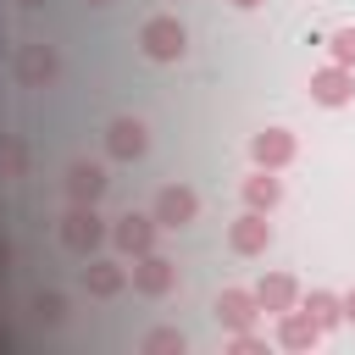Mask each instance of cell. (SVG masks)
I'll use <instances>...</instances> for the list:
<instances>
[{"label":"cell","mask_w":355,"mask_h":355,"mask_svg":"<svg viewBox=\"0 0 355 355\" xmlns=\"http://www.w3.org/2000/svg\"><path fill=\"white\" fill-rule=\"evenodd\" d=\"M111 239V227H105V216L94 211V205H72L67 216H61V244L72 250V255H100V244Z\"/></svg>","instance_id":"6da1fadb"},{"label":"cell","mask_w":355,"mask_h":355,"mask_svg":"<svg viewBox=\"0 0 355 355\" xmlns=\"http://www.w3.org/2000/svg\"><path fill=\"white\" fill-rule=\"evenodd\" d=\"M139 50L150 55V61H183L189 55V28L178 22V17H150L144 28H139Z\"/></svg>","instance_id":"7a4b0ae2"},{"label":"cell","mask_w":355,"mask_h":355,"mask_svg":"<svg viewBox=\"0 0 355 355\" xmlns=\"http://www.w3.org/2000/svg\"><path fill=\"white\" fill-rule=\"evenodd\" d=\"M311 100L327 105V111L349 105V100H355V67H338V61L316 67V72H311Z\"/></svg>","instance_id":"3957f363"},{"label":"cell","mask_w":355,"mask_h":355,"mask_svg":"<svg viewBox=\"0 0 355 355\" xmlns=\"http://www.w3.org/2000/svg\"><path fill=\"white\" fill-rule=\"evenodd\" d=\"M133 288L150 294V300L172 294V288H178V261H166V255H155V250L133 255Z\"/></svg>","instance_id":"277c9868"},{"label":"cell","mask_w":355,"mask_h":355,"mask_svg":"<svg viewBox=\"0 0 355 355\" xmlns=\"http://www.w3.org/2000/svg\"><path fill=\"white\" fill-rule=\"evenodd\" d=\"M161 227H189L194 216H200V194L189 189V183H166L161 194H155V211H150Z\"/></svg>","instance_id":"5b68a950"},{"label":"cell","mask_w":355,"mask_h":355,"mask_svg":"<svg viewBox=\"0 0 355 355\" xmlns=\"http://www.w3.org/2000/svg\"><path fill=\"white\" fill-rule=\"evenodd\" d=\"M227 244H233V255H266V250H272V222H266V211H250V205H244V216L227 222Z\"/></svg>","instance_id":"8992f818"},{"label":"cell","mask_w":355,"mask_h":355,"mask_svg":"<svg viewBox=\"0 0 355 355\" xmlns=\"http://www.w3.org/2000/svg\"><path fill=\"white\" fill-rule=\"evenodd\" d=\"M55 72H61V55H55V44H22V55H17V78L28 83V89H50L55 83Z\"/></svg>","instance_id":"52a82bcc"},{"label":"cell","mask_w":355,"mask_h":355,"mask_svg":"<svg viewBox=\"0 0 355 355\" xmlns=\"http://www.w3.org/2000/svg\"><path fill=\"white\" fill-rule=\"evenodd\" d=\"M150 150V128L139 122V116H116L111 128H105V155L111 161H139Z\"/></svg>","instance_id":"ba28073f"},{"label":"cell","mask_w":355,"mask_h":355,"mask_svg":"<svg viewBox=\"0 0 355 355\" xmlns=\"http://www.w3.org/2000/svg\"><path fill=\"white\" fill-rule=\"evenodd\" d=\"M155 216H144V211H128V216H116L111 222V244L122 250V255H144V250H155Z\"/></svg>","instance_id":"9c48e42d"},{"label":"cell","mask_w":355,"mask_h":355,"mask_svg":"<svg viewBox=\"0 0 355 355\" xmlns=\"http://www.w3.org/2000/svg\"><path fill=\"white\" fill-rule=\"evenodd\" d=\"M211 311H216V327L239 333V327H255V316H261V300H255V288H222Z\"/></svg>","instance_id":"30bf717a"},{"label":"cell","mask_w":355,"mask_h":355,"mask_svg":"<svg viewBox=\"0 0 355 355\" xmlns=\"http://www.w3.org/2000/svg\"><path fill=\"white\" fill-rule=\"evenodd\" d=\"M105 183H111V178H105L100 161H72V166H67V200H72V205H100V200H105Z\"/></svg>","instance_id":"8fae6325"},{"label":"cell","mask_w":355,"mask_h":355,"mask_svg":"<svg viewBox=\"0 0 355 355\" xmlns=\"http://www.w3.org/2000/svg\"><path fill=\"white\" fill-rule=\"evenodd\" d=\"M294 150H300V144H294V133H288V128H261V133L250 139V161H255V166H272V172H277V166H288V161H294Z\"/></svg>","instance_id":"7c38bea8"},{"label":"cell","mask_w":355,"mask_h":355,"mask_svg":"<svg viewBox=\"0 0 355 355\" xmlns=\"http://www.w3.org/2000/svg\"><path fill=\"white\" fill-rule=\"evenodd\" d=\"M277 344H283V349H294V355H305V349H316V344H322V327L311 322V311H305V305H294V311H283V316H277Z\"/></svg>","instance_id":"4fadbf2b"},{"label":"cell","mask_w":355,"mask_h":355,"mask_svg":"<svg viewBox=\"0 0 355 355\" xmlns=\"http://www.w3.org/2000/svg\"><path fill=\"white\" fill-rule=\"evenodd\" d=\"M255 300H261V316L272 311V316H283V311H294L300 305V283L288 277V272H266L261 283H255Z\"/></svg>","instance_id":"5bb4252c"},{"label":"cell","mask_w":355,"mask_h":355,"mask_svg":"<svg viewBox=\"0 0 355 355\" xmlns=\"http://www.w3.org/2000/svg\"><path fill=\"white\" fill-rule=\"evenodd\" d=\"M83 288H89L94 300H116V294L128 288V272H122L116 261H105V255H89V266H83Z\"/></svg>","instance_id":"9a60e30c"},{"label":"cell","mask_w":355,"mask_h":355,"mask_svg":"<svg viewBox=\"0 0 355 355\" xmlns=\"http://www.w3.org/2000/svg\"><path fill=\"white\" fill-rule=\"evenodd\" d=\"M239 194H244V205H250V211H272V205L283 200V183H277V172H272V166H255V172L244 178V189H239Z\"/></svg>","instance_id":"2e32d148"},{"label":"cell","mask_w":355,"mask_h":355,"mask_svg":"<svg viewBox=\"0 0 355 355\" xmlns=\"http://www.w3.org/2000/svg\"><path fill=\"white\" fill-rule=\"evenodd\" d=\"M300 305L311 311V322H316L322 333H333V327L344 322V294H327V288H311V294H305Z\"/></svg>","instance_id":"e0dca14e"},{"label":"cell","mask_w":355,"mask_h":355,"mask_svg":"<svg viewBox=\"0 0 355 355\" xmlns=\"http://www.w3.org/2000/svg\"><path fill=\"white\" fill-rule=\"evenodd\" d=\"M28 172V150L17 133H0V178H22Z\"/></svg>","instance_id":"ac0fdd59"},{"label":"cell","mask_w":355,"mask_h":355,"mask_svg":"<svg viewBox=\"0 0 355 355\" xmlns=\"http://www.w3.org/2000/svg\"><path fill=\"white\" fill-rule=\"evenodd\" d=\"M189 349V338L178 333V327H155L150 338H144V355H183Z\"/></svg>","instance_id":"d6986e66"},{"label":"cell","mask_w":355,"mask_h":355,"mask_svg":"<svg viewBox=\"0 0 355 355\" xmlns=\"http://www.w3.org/2000/svg\"><path fill=\"white\" fill-rule=\"evenodd\" d=\"M33 316L44 322V327H61V316H67V300L50 288V294H33Z\"/></svg>","instance_id":"ffe728a7"},{"label":"cell","mask_w":355,"mask_h":355,"mask_svg":"<svg viewBox=\"0 0 355 355\" xmlns=\"http://www.w3.org/2000/svg\"><path fill=\"white\" fill-rule=\"evenodd\" d=\"M327 55H333L338 67H355V22H349V28H338V33L327 39Z\"/></svg>","instance_id":"44dd1931"},{"label":"cell","mask_w":355,"mask_h":355,"mask_svg":"<svg viewBox=\"0 0 355 355\" xmlns=\"http://www.w3.org/2000/svg\"><path fill=\"white\" fill-rule=\"evenodd\" d=\"M227 349H233V355H266V338L250 333V327H239V333L227 338Z\"/></svg>","instance_id":"7402d4cb"},{"label":"cell","mask_w":355,"mask_h":355,"mask_svg":"<svg viewBox=\"0 0 355 355\" xmlns=\"http://www.w3.org/2000/svg\"><path fill=\"white\" fill-rule=\"evenodd\" d=\"M344 322H355V288L344 294Z\"/></svg>","instance_id":"603a6c76"},{"label":"cell","mask_w":355,"mask_h":355,"mask_svg":"<svg viewBox=\"0 0 355 355\" xmlns=\"http://www.w3.org/2000/svg\"><path fill=\"white\" fill-rule=\"evenodd\" d=\"M227 6H239V11H255V6H261V0H227Z\"/></svg>","instance_id":"cb8c5ba5"},{"label":"cell","mask_w":355,"mask_h":355,"mask_svg":"<svg viewBox=\"0 0 355 355\" xmlns=\"http://www.w3.org/2000/svg\"><path fill=\"white\" fill-rule=\"evenodd\" d=\"M6 255H11V250H6V239H0V272H6Z\"/></svg>","instance_id":"d4e9b609"},{"label":"cell","mask_w":355,"mask_h":355,"mask_svg":"<svg viewBox=\"0 0 355 355\" xmlns=\"http://www.w3.org/2000/svg\"><path fill=\"white\" fill-rule=\"evenodd\" d=\"M17 6H28V11H33V6H44V0H17Z\"/></svg>","instance_id":"484cf974"},{"label":"cell","mask_w":355,"mask_h":355,"mask_svg":"<svg viewBox=\"0 0 355 355\" xmlns=\"http://www.w3.org/2000/svg\"><path fill=\"white\" fill-rule=\"evenodd\" d=\"M89 6H111V0H89Z\"/></svg>","instance_id":"4316f807"}]
</instances>
